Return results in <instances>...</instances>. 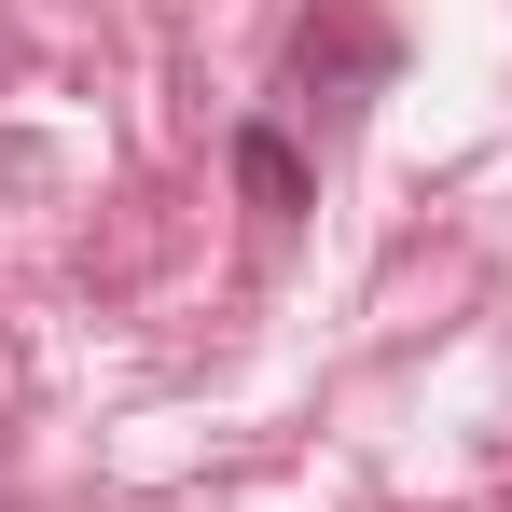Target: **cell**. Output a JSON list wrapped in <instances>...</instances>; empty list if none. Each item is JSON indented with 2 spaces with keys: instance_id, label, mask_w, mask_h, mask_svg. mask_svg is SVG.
<instances>
[{
  "instance_id": "1",
  "label": "cell",
  "mask_w": 512,
  "mask_h": 512,
  "mask_svg": "<svg viewBox=\"0 0 512 512\" xmlns=\"http://www.w3.org/2000/svg\"><path fill=\"white\" fill-rule=\"evenodd\" d=\"M291 70H305L319 97H346V111H360V97L388 84V28H374L360 0H319V14H305V42H291Z\"/></svg>"
},
{
  "instance_id": "2",
  "label": "cell",
  "mask_w": 512,
  "mask_h": 512,
  "mask_svg": "<svg viewBox=\"0 0 512 512\" xmlns=\"http://www.w3.org/2000/svg\"><path fill=\"white\" fill-rule=\"evenodd\" d=\"M236 194H250L263 222H305V208H319V180H305V153H291L277 125H236Z\"/></svg>"
}]
</instances>
